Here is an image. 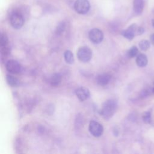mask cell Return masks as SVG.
I'll return each instance as SVG.
<instances>
[{"mask_svg":"<svg viewBox=\"0 0 154 154\" xmlns=\"http://www.w3.org/2000/svg\"><path fill=\"white\" fill-rule=\"evenodd\" d=\"M117 107L115 100L109 99L104 102L100 110V114L105 119H109L115 113Z\"/></svg>","mask_w":154,"mask_h":154,"instance_id":"1","label":"cell"},{"mask_svg":"<svg viewBox=\"0 0 154 154\" xmlns=\"http://www.w3.org/2000/svg\"><path fill=\"white\" fill-rule=\"evenodd\" d=\"M11 25L15 29H20L24 24V19L21 13L14 11L13 12L10 17Z\"/></svg>","mask_w":154,"mask_h":154,"instance_id":"2","label":"cell"},{"mask_svg":"<svg viewBox=\"0 0 154 154\" xmlns=\"http://www.w3.org/2000/svg\"><path fill=\"white\" fill-rule=\"evenodd\" d=\"M90 5L88 0H76L74 3L76 12L81 14H86L90 10Z\"/></svg>","mask_w":154,"mask_h":154,"instance_id":"3","label":"cell"},{"mask_svg":"<svg viewBox=\"0 0 154 154\" xmlns=\"http://www.w3.org/2000/svg\"><path fill=\"white\" fill-rule=\"evenodd\" d=\"M78 59L82 62H88L92 57V51L87 46H82L77 52Z\"/></svg>","mask_w":154,"mask_h":154,"instance_id":"4","label":"cell"},{"mask_svg":"<svg viewBox=\"0 0 154 154\" xmlns=\"http://www.w3.org/2000/svg\"><path fill=\"white\" fill-rule=\"evenodd\" d=\"M88 129L90 134L95 137H100L103 132V128L102 125L94 120L90 122Z\"/></svg>","mask_w":154,"mask_h":154,"instance_id":"5","label":"cell"},{"mask_svg":"<svg viewBox=\"0 0 154 154\" xmlns=\"http://www.w3.org/2000/svg\"><path fill=\"white\" fill-rule=\"evenodd\" d=\"M88 37L93 43H99L103 38V34L100 29L98 28H93L90 31Z\"/></svg>","mask_w":154,"mask_h":154,"instance_id":"6","label":"cell"},{"mask_svg":"<svg viewBox=\"0 0 154 154\" xmlns=\"http://www.w3.org/2000/svg\"><path fill=\"white\" fill-rule=\"evenodd\" d=\"M7 70L13 74L19 73L21 70L20 63L14 60H10L7 61L5 64Z\"/></svg>","mask_w":154,"mask_h":154,"instance_id":"7","label":"cell"},{"mask_svg":"<svg viewBox=\"0 0 154 154\" xmlns=\"http://www.w3.org/2000/svg\"><path fill=\"white\" fill-rule=\"evenodd\" d=\"M75 94L77 97L81 101L87 100L90 97V95L89 90L84 87H81L77 88L75 91Z\"/></svg>","mask_w":154,"mask_h":154,"instance_id":"8","label":"cell"},{"mask_svg":"<svg viewBox=\"0 0 154 154\" xmlns=\"http://www.w3.org/2000/svg\"><path fill=\"white\" fill-rule=\"evenodd\" d=\"M137 28L135 24H132L122 32V35L128 40H132L135 36V33L137 32Z\"/></svg>","mask_w":154,"mask_h":154,"instance_id":"9","label":"cell"},{"mask_svg":"<svg viewBox=\"0 0 154 154\" xmlns=\"http://www.w3.org/2000/svg\"><path fill=\"white\" fill-rule=\"evenodd\" d=\"M111 80V76L109 74L104 73L99 75L96 78L97 83L101 86L107 85Z\"/></svg>","mask_w":154,"mask_h":154,"instance_id":"10","label":"cell"},{"mask_svg":"<svg viewBox=\"0 0 154 154\" xmlns=\"http://www.w3.org/2000/svg\"><path fill=\"white\" fill-rule=\"evenodd\" d=\"M144 1L143 0H134L133 8L135 14H141L144 9Z\"/></svg>","mask_w":154,"mask_h":154,"instance_id":"11","label":"cell"},{"mask_svg":"<svg viewBox=\"0 0 154 154\" xmlns=\"http://www.w3.org/2000/svg\"><path fill=\"white\" fill-rule=\"evenodd\" d=\"M147 63L148 60L146 55L143 54H140L138 55H137L136 58V63L139 67H145L147 64Z\"/></svg>","mask_w":154,"mask_h":154,"instance_id":"12","label":"cell"},{"mask_svg":"<svg viewBox=\"0 0 154 154\" xmlns=\"http://www.w3.org/2000/svg\"><path fill=\"white\" fill-rule=\"evenodd\" d=\"M61 76L59 73L54 74L49 79V82L52 86H58L61 82Z\"/></svg>","mask_w":154,"mask_h":154,"instance_id":"13","label":"cell"},{"mask_svg":"<svg viewBox=\"0 0 154 154\" xmlns=\"http://www.w3.org/2000/svg\"><path fill=\"white\" fill-rule=\"evenodd\" d=\"M6 80L7 83L13 87L17 86L19 84V80L14 76L11 75H7L6 76Z\"/></svg>","mask_w":154,"mask_h":154,"instance_id":"14","label":"cell"},{"mask_svg":"<svg viewBox=\"0 0 154 154\" xmlns=\"http://www.w3.org/2000/svg\"><path fill=\"white\" fill-rule=\"evenodd\" d=\"M64 57L65 61H66L67 63H68V64L73 63L74 57H73V55L72 52L70 51H69V50L66 51L64 54Z\"/></svg>","mask_w":154,"mask_h":154,"instance_id":"15","label":"cell"},{"mask_svg":"<svg viewBox=\"0 0 154 154\" xmlns=\"http://www.w3.org/2000/svg\"><path fill=\"white\" fill-rule=\"evenodd\" d=\"M138 52V48L136 46H134L129 49L127 54L129 58H134L137 55Z\"/></svg>","mask_w":154,"mask_h":154,"instance_id":"16","label":"cell"},{"mask_svg":"<svg viewBox=\"0 0 154 154\" xmlns=\"http://www.w3.org/2000/svg\"><path fill=\"white\" fill-rule=\"evenodd\" d=\"M139 46L143 51H147L150 47V43L148 40H143L139 43Z\"/></svg>","mask_w":154,"mask_h":154,"instance_id":"17","label":"cell"},{"mask_svg":"<svg viewBox=\"0 0 154 154\" xmlns=\"http://www.w3.org/2000/svg\"><path fill=\"white\" fill-rule=\"evenodd\" d=\"M8 45V40L7 36L5 34H1L0 39V46L1 47H4Z\"/></svg>","mask_w":154,"mask_h":154,"instance_id":"18","label":"cell"},{"mask_svg":"<svg viewBox=\"0 0 154 154\" xmlns=\"http://www.w3.org/2000/svg\"><path fill=\"white\" fill-rule=\"evenodd\" d=\"M142 119H143V122L145 123H146V124L150 123V122H151V114H150V112H149V111H146V112H144L143 114V116H142Z\"/></svg>","mask_w":154,"mask_h":154,"instance_id":"19","label":"cell"},{"mask_svg":"<svg viewBox=\"0 0 154 154\" xmlns=\"http://www.w3.org/2000/svg\"><path fill=\"white\" fill-rule=\"evenodd\" d=\"M150 41H151L152 43L154 45V34H153L150 36Z\"/></svg>","mask_w":154,"mask_h":154,"instance_id":"20","label":"cell"},{"mask_svg":"<svg viewBox=\"0 0 154 154\" xmlns=\"http://www.w3.org/2000/svg\"><path fill=\"white\" fill-rule=\"evenodd\" d=\"M152 25H153V26L154 27V19L152 20Z\"/></svg>","mask_w":154,"mask_h":154,"instance_id":"21","label":"cell"},{"mask_svg":"<svg viewBox=\"0 0 154 154\" xmlns=\"http://www.w3.org/2000/svg\"><path fill=\"white\" fill-rule=\"evenodd\" d=\"M153 93H154V88H153Z\"/></svg>","mask_w":154,"mask_h":154,"instance_id":"22","label":"cell"}]
</instances>
